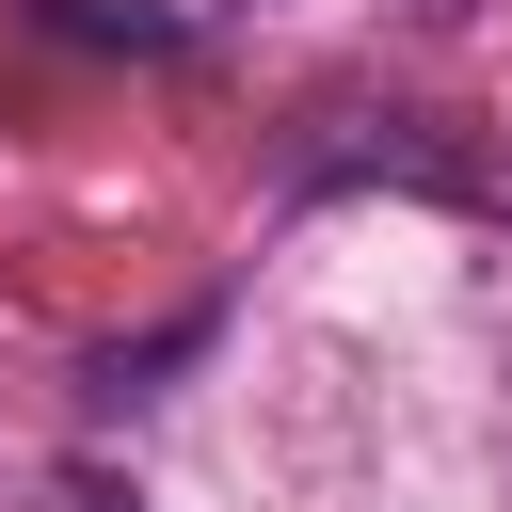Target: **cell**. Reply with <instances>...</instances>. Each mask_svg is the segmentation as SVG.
Returning a JSON list of instances; mask_svg holds the SVG:
<instances>
[{"label":"cell","mask_w":512,"mask_h":512,"mask_svg":"<svg viewBox=\"0 0 512 512\" xmlns=\"http://www.w3.org/2000/svg\"><path fill=\"white\" fill-rule=\"evenodd\" d=\"M64 512H128V496H112V480H80V496H64Z\"/></svg>","instance_id":"6da1fadb"}]
</instances>
